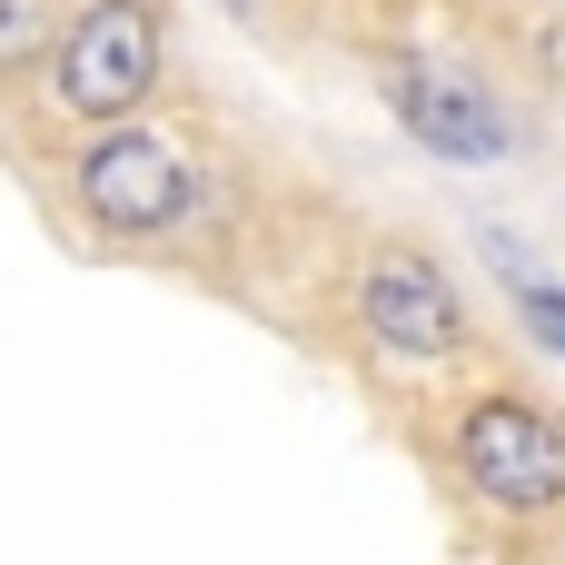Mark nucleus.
Returning <instances> with one entry per match:
<instances>
[{
	"label": "nucleus",
	"instance_id": "1",
	"mask_svg": "<svg viewBox=\"0 0 565 565\" xmlns=\"http://www.w3.org/2000/svg\"><path fill=\"white\" fill-rule=\"evenodd\" d=\"M447 457H457V487L487 516L546 526L565 507V417L526 387H477L447 427Z\"/></svg>",
	"mask_w": 565,
	"mask_h": 565
},
{
	"label": "nucleus",
	"instance_id": "2",
	"mask_svg": "<svg viewBox=\"0 0 565 565\" xmlns=\"http://www.w3.org/2000/svg\"><path fill=\"white\" fill-rule=\"evenodd\" d=\"M70 199L99 238H169L199 199V159L189 139L169 129H139V119H99L89 149L70 159Z\"/></svg>",
	"mask_w": 565,
	"mask_h": 565
},
{
	"label": "nucleus",
	"instance_id": "7",
	"mask_svg": "<svg viewBox=\"0 0 565 565\" xmlns=\"http://www.w3.org/2000/svg\"><path fill=\"white\" fill-rule=\"evenodd\" d=\"M516 318H526V338H536L546 358H565V288H556V278L516 268Z\"/></svg>",
	"mask_w": 565,
	"mask_h": 565
},
{
	"label": "nucleus",
	"instance_id": "4",
	"mask_svg": "<svg viewBox=\"0 0 565 565\" xmlns=\"http://www.w3.org/2000/svg\"><path fill=\"white\" fill-rule=\"evenodd\" d=\"M358 328L387 367H447L467 348V298L427 248H377L358 268Z\"/></svg>",
	"mask_w": 565,
	"mask_h": 565
},
{
	"label": "nucleus",
	"instance_id": "3",
	"mask_svg": "<svg viewBox=\"0 0 565 565\" xmlns=\"http://www.w3.org/2000/svg\"><path fill=\"white\" fill-rule=\"evenodd\" d=\"M159 0H79L50 30V99L60 119L99 129V119H139L159 89Z\"/></svg>",
	"mask_w": 565,
	"mask_h": 565
},
{
	"label": "nucleus",
	"instance_id": "8",
	"mask_svg": "<svg viewBox=\"0 0 565 565\" xmlns=\"http://www.w3.org/2000/svg\"><path fill=\"white\" fill-rule=\"evenodd\" d=\"M546 565H565V536H556V556H546Z\"/></svg>",
	"mask_w": 565,
	"mask_h": 565
},
{
	"label": "nucleus",
	"instance_id": "6",
	"mask_svg": "<svg viewBox=\"0 0 565 565\" xmlns=\"http://www.w3.org/2000/svg\"><path fill=\"white\" fill-rule=\"evenodd\" d=\"M50 30H60L50 0H0V79H20V70L50 50Z\"/></svg>",
	"mask_w": 565,
	"mask_h": 565
},
{
	"label": "nucleus",
	"instance_id": "5",
	"mask_svg": "<svg viewBox=\"0 0 565 565\" xmlns=\"http://www.w3.org/2000/svg\"><path fill=\"white\" fill-rule=\"evenodd\" d=\"M377 79H387V109H397V129H407L427 159H457V169H497V159H516V119H507V99H497L477 70L407 60V50H397Z\"/></svg>",
	"mask_w": 565,
	"mask_h": 565
}]
</instances>
